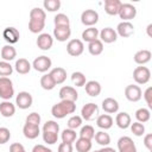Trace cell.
Here are the masks:
<instances>
[{
	"label": "cell",
	"mask_w": 152,
	"mask_h": 152,
	"mask_svg": "<svg viewBox=\"0 0 152 152\" xmlns=\"http://www.w3.org/2000/svg\"><path fill=\"white\" fill-rule=\"evenodd\" d=\"M59 99L62 101H71V102H76V100L78 99V93L76 91V89L74 87L70 86H64L59 89Z\"/></svg>",
	"instance_id": "9c48e42d"
},
{
	"label": "cell",
	"mask_w": 152,
	"mask_h": 152,
	"mask_svg": "<svg viewBox=\"0 0 152 152\" xmlns=\"http://www.w3.org/2000/svg\"><path fill=\"white\" fill-rule=\"evenodd\" d=\"M1 57L5 62H11L17 57V50L14 49L13 45L7 44L1 49Z\"/></svg>",
	"instance_id": "83f0119b"
},
{
	"label": "cell",
	"mask_w": 152,
	"mask_h": 152,
	"mask_svg": "<svg viewBox=\"0 0 152 152\" xmlns=\"http://www.w3.org/2000/svg\"><path fill=\"white\" fill-rule=\"evenodd\" d=\"M102 109L108 114L116 113L119 110V102L113 97H107L102 101Z\"/></svg>",
	"instance_id": "44dd1931"
},
{
	"label": "cell",
	"mask_w": 152,
	"mask_h": 152,
	"mask_svg": "<svg viewBox=\"0 0 152 152\" xmlns=\"http://www.w3.org/2000/svg\"><path fill=\"white\" fill-rule=\"evenodd\" d=\"M131 131H132V133L134 134V135H137V137H141V135H144V133H145V126L142 125V124H140V122H133V124H131Z\"/></svg>",
	"instance_id": "f6af8a7d"
},
{
	"label": "cell",
	"mask_w": 152,
	"mask_h": 152,
	"mask_svg": "<svg viewBox=\"0 0 152 152\" xmlns=\"http://www.w3.org/2000/svg\"><path fill=\"white\" fill-rule=\"evenodd\" d=\"M151 118V113L147 108H139L137 112H135V119L138 120V122L140 124H144V122H147Z\"/></svg>",
	"instance_id": "e575fe53"
},
{
	"label": "cell",
	"mask_w": 152,
	"mask_h": 152,
	"mask_svg": "<svg viewBox=\"0 0 152 152\" xmlns=\"http://www.w3.org/2000/svg\"><path fill=\"white\" fill-rule=\"evenodd\" d=\"M71 81H72L74 86H76V87H84V84H86V76L81 71H75V72L71 74Z\"/></svg>",
	"instance_id": "8d00e7d4"
},
{
	"label": "cell",
	"mask_w": 152,
	"mask_h": 152,
	"mask_svg": "<svg viewBox=\"0 0 152 152\" xmlns=\"http://www.w3.org/2000/svg\"><path fill=\"white\" fill-rule=\"evenodd\" d=\"M52 65V61L48 56H39L34 58L32 63V68L38 72H46Z\"/></svg>",
	"instance_id": "8992f818"
},
{
	"label": "cell",
	"mask_w": 152,
	"mask_h": 152,
	"mask_svg": "<svg viewBox=\"0 0 152 152\" xmlns=\"http://www.w3.org/2000/svg\"><path fill=\"white\" fill-rule=\"evenodd\" d=\"M49 74L51 75L56 84H62L66 80V70L64 68H61V66L53 68Z\"/></svg>",
	"instance_id": "603a6c76"
},
{
	"label": "cell",
	"mask_w": 152,
	"mask_h": 152,
	"mask_svg": "<svg viewBox=\"0 0 152 152\" xmlns=\"http://www.w3.org/2000/svg\"><path fill=\"white\" fill-rule=\"evenodd\" d=\"M93 152H100V150H96V151H93Z\"/></svg>",
	"instance_id": "9f6ffc18"
},
{
	"label": "cell",
	"mask_w": 152,
	"mask_h": 152,
	"mask_svg": "<svg viewBox=\"0 0 152 152\" xmlns=\"http://www.w3.org/2000/svg\"><path fill=\"white\" fill-rule=\"evenodd\" d=\"M55 26H70V19L64 13H58L53 18Z\"/></svg>",
	"instance_id": "74e56055"
},
{
	"label": "cell",
	"mask_w": 152,
	"mask_h": 152,
	"mask_svg": "<svg viewBox=\"0 0 152 152\" xmlns=\"http://www.w3.org/2000/svg\"><path fill=\"white\" fill-rule=\"evenodd\" d=\"M95 135V131H94V127L90 126V125H86L81 128L80 131V138H84V139H88V140H91Z\"/></svg>",
	"instance_id": "f35d334b"
},
{
	"label": "cell",
	"mask_w": 152,
	"mask_h": 152,
	"mask_svg": "<svg viewBox=\"0 0 152 152\" xmlns=\"http://www.w3.org/2000/svg\"><path fill=\"white\" fill-rule=\"evenodd\" d=\"M115 122H116L118 127L121 128V129L128 128V127L131 126V124H132V122H131V116H129V114L126 113V112H120V113H118V114H116V118H115Z\"/></svg>",
	"instance_id": "d4e9b609"
},
{
	"label": "cell",
	"mask_w": 152,
	"mask_h": 152,
	"mask_svg": "<svg viewBox=\"0 0 152 152\" xmlns=\"http://www.w3.org/2000/svg\"><path fill=\"white\" fill-rule=\"evenodd\" d=\"M75 147H76V151L77 152H89L91 150V140H88V139H84V138H78L75 140Z\"/></svg>",
	"instance_id": "4dcf8cb0"
},
{
	"label": "cell",
	"mask_w": 152,
	"mask_h": 152,
	"mask_svg": "<svg viewBox=\"0 0 152 152\" xmlns=\"http://www.w3.org/2000/svg\"><path fill=\"white\" fill-rule=\"evenodd\" d=\"M10 139H11L10 129L6 128V127H0V145H4L6 142H8Z\"/></svg>",
	"instance_id": "bcb514c9"
},
{
	"label": "cell",
	"mask_w": 152,
	"mask_h": 152,
	"mask_svg": "<svg viewBox=\"0 0 152 152\" xmlns=\"http://www.w3.org/2000/svg\"><path fill=\"white\" fill-rule=\"evenodd\" d=\"M72 144L68 142H61L58 145V152H72Z\"/></svg>",
	"instance_id": "681fc988"
},
{
	"label": "cell",
	"mask_w": 152,
	"mask_h": 152,
	"mask_svg": "<svg viewBox=\"0 0 152 152\" xmlns=\"http://www.w3.org/2000/svg\"><path fill=\"white\" fill-rule=\"evenodd\" d=\"M14 95V88L11 78L0 77V97L5 101H8Z\"/></svg>",
	"instance_id": "3957f363"
},
{
	"label": "cell",
	"mask_w": 152,
	"mask_h": 152,
	"mask_svg": "<svg viewBox=\"0 0 152 152\" xmlns=\"http://www.w3.org/2000/svg\"><path fill=\"white\" fill-rule=\"evenodd\" d=\"M23 133H24V137L27 139H36L40 133V128L37 125L25 122V125L23 127Z\"/></svg>",
	"instance_id": "ffe728a7"
},
{
	"label": "cell",
	"mask_w": 152,
	"mask_h": 152,
	"mask_svg": "<svg viewBox=\"0 0 152 152\" xmlns=\"http://www.w3.org/2000/svg\"><path fill=\"white\" fill-rule=\"evenodd\" d=\"M118 150L119 152H138L134 141L127 135L121 137L118 140Z\"/></svg>",
	"instance_id": "8fae6325"
},
{
	"label": "cell",
	"mask_w": 152,
	"mask_h": 152,
	"mask_svg": "<svg viewBox=\"0 0 152 152\" xmlns=\"http://www.w3.org/2000/svg\"><path fill=\"white\" fill-rule=\"evenodd\" d=\"M84 51V45L83 42L81 39H71L66 44V52L72 56V57H77L81 56Z\"/></svg>",
	"instance_id": "5b68a950"
},
{
	"label": "cell",
	"mask_w": 152,
	"mask_h": 152,
	"mask_svg": "<svg viewBox=\"0 0 152 152\" xmlns=\"http://www.w3.org/2000/svg\"><path fill=\"white\" fill-rule=\"evenodd\" d=\"M43 132H53V133H58L59 132V125L53 121V120H48L44 126H43Z\"/></svg>",
	"instance_id": "b9f144b4"
},
{
	"label": "cell",
	"mask_w": 152,
	"mask_h": 152,
	"mask_svg": "<svg viewBox=\"0 0 152 152\" xmlns=\"http://www.w3.org/2000/svg\"><path fill=\"white\" fill-rule=\"evenodd\" d=\"M100 152H116L114 148H112V147H109V146H104V147H102L101 150H100Z\"/></svg>",
	"instance_id": "db71d44e"
},
{
	"label": "cell",
	"mask_w": 152,
	"mask_h": 152,
	"mask_svg": "<svg viewBox=\"0 0 152 152\" xmlns=\"http://www.w3.org/2000/svg\"><path fill=\"white\" fill-rule=\"evenodd\" d=\"M88 51L93 56H99L103 51V43L100 39H95L90 43H88Z\"/></svg>",
	"instance_id": "f546056e"
},
{
	"label": "cell",
	"mask_w": 152,
	"mask_h": 152,
	"mask_svg": "<svg viewBox=\"0 0 152 152\" xmlns=\"http://www.w3.org/2000/svg\"><path fill=\"white\" fill-rule=\"evenodd\" d=\"M144 145H145V147L148 151L152 150V134L151 133H148V134L145 135V138H144Z\"/></svg>",
	"instance_id": "816d5d0a"
},
{
	"label": "cell",
	"mask_w": 152,
	"mask_h": 152,
	"mask_svg": "<svg viewBox=\"0 0 152 152\" xmlns=\"http://www.w3.org/2000/svg\"><path fill=\"white\" fill-rule=\"evenodd\" d=\"M43 6L49 12H56L61 7V1L59 0H45L43 2Z\"/></svg>",
	"instance_id": "60d3db41"
},
{
	"label": "cell",
	"mask_w": 152,
	"mask_h": 152,
	"mask_svg": "<svg viewBox=\"0 0 152 152\" xmlns=\"http://www.w3.org/2000/svg\"><path fill=\"white\" fill-rule=\"evenodd\" d=\"M151 57H152L151 51L144 49V50H139V51H137L133 58H134V62H135L137 64H139V65H144V64H146V63H148V62L151 61Z\"/></svg>",
	"instance_id": "7402d4cb"
},
{
	"label": "cell",
	"mask_w": 152,
	"mask_h": 152,
	"mask_svg": "<svg viewBox=\"0 0 152 152\" xmlns=\"http://www.w3.org/2000/svg\"><path fill=\"white\" fill-rule=\"evenodd\" d=\"M99 21V13L95 10H86L81 14V23L86 26L93 27Z\"/></svg>",
	"instance_id": "ba28073f"
},
{
	"label": "cell",
	"mask_w": 152,
	"mask_h": 152,
	"mask_svg": "<svg viewBox=\"0 0 152 152\" xmlns=\"http://www.w3.org/2000/svg\"><path fill=\"white\" fill-rule=\"evenodd\" d=\"M151 78V71L146 66H137L133 71V80L138 84H146Z\"/></svg>",
	"instance_id": "277c9868"
},
{
	"label": "cell",
	"mask_w": 152,
	"mask_h": 152,
	"mask_svg": "<svg viewBox=\"0 0 152 152\" xmlns=\"http://www.w3.org/2000/svg\"><path fill=\"white\" fill-rule=\"evenodd\" d=\"M25 122L26 124H32V125L39 126V124H40V115L38 113L33 112V113H31V114H28L26 116V121Z\"/></svg>",
	"instance_id": "7dc6e473"
},
{
	"label": "cell",
	"mask_w": 152,
	"mask_h": 152,
	"mask_svg": "<svg viewBox=\"0 0 152 152\" xmlns=\"http://www.w3.org/2000/svg\"><path fill=\"white\" fill-rule=\"evenodd\" d=\"M99 36H100V40L102 43H106V44H110V43H114L116 39H118V34L115 32L114 28L112 27H104L102 28L100 32H99Z\"/></svg>",
	"instance_id": "2e32d148"
},
{
	"label": "cell",
	"mask_w": 152,
	"mask_h": 152,
	"mask_svg": "<svg viewBox=\"0 0 152 152\" xmlns=\"http://www.w3.org/2000/svg\"><path fill=\"white\" fill-rule=\"evenodd\" d=\"M96 125L102 129H109L113 126V118L109 114H101L96 119Z\"/></svg>",
	"instance_id": "f1b7e54d"
},
{
	"label": "cell",
	"mask_w": 152,
	"mask_h": 152,
	"mask_svg": "<svg viewBox=\"0 0 152 152\" xmlns=\"http://www.w3.org/2000/svg\"><path fill=\"white\" fill-rule=\"evenodd\" d=\"M97 37H99V30L96 27H94V26L93 27H88L82 32V39L84 42H88V43L97 39Z\"/></svg>",
	"instance_id": "1f68e13d"
},
{
	"label": "cell",
	"mask_w": 152,
	"mask_h": 152,
	"mask_svg": "<svg viewBox=\"0 0 152 152\" xmlns=\"http://www.w3.org/2000/svg\"><path fill=\"white\" fill-rule=\"evenodd\" d=\"M115 32L122 38H128L134 33V26L131 21H121L118 24Z\"/></svg>",
	"instance_id": "5bb4252c"
},
{
	"label": "cell",
	"mask_w": 152,
	"mask_h": 152,
	"mask_svg": "<svg viewBox=\"0 0 152 152\" xmlns=\"http://www.w3.org/2000/svg\"><path fill=\"white\" fill-rule=\"evenodd\" d=\"M46 13L44 10L39 7H34L30 11V21H28V30L32 33H40L45 26Z\"/></svg>",
	"instance_id": "6da1fadb"
},
{
	"label": "cell",
	"mask_w": 152,
	"mask_h": 152,
	"mask_svg": "<svg viewBox=\"0 0 152 152\" xmlns=\"http://www.w3.org/2000/svg\"><path fill=\"white\" fill-rule=\"evenodd\" d=\"M32 65L31 63L26 59V58H19L17 62H15V65H14V69L18 74H21V75H26L30 72Z\"/></svg>",
	"instance_id": "484cf974"
},
{
	"label": "cell",
	"mask_w": 152,
	"mask_h": 152,
	"mask_svg": "<svg viewBox=\"0 0 152 152\" xmlns=\"http://www.w3.org/2000/svg\"><path fill=\"white\" fill-rule=\"evenodd\" d=\"M151 28H152V24H150V25L147 26V34H148L150 37H152V33H151Z\"/></svg>",
	"instance_id": "11a10c76"
},
{
	"label": "cell",
	"mask_w": 152,
	"mask_h": 152,
	"mask_svg": "<svg viewBox=\"0 0 152 152\" xmlns=\"http://www.w3.org/2000/svg\"><path fill=\"white\" fill-rule=\"evenodd\" d=\"M33 97L28 91H20L15 97V104L20 109H27L32 106Z\"/></svg>",
	"instance_id": "7c38bea8"
},
{
	"label": "cell",
	"mask_w": 152,
	"mask_h": 152,
	"mask_svg": "<svg viewBox=\"0 0 152 152\" xmlns=\"http://www.w3.org/2000/svg\"><path fill=\"white\" fill-rule=\"evenodd\" d=\"M94 138H95V141H96L99 145H101L102 147L108 146V145L110 144V137H109V134L106 133V132H103V131L96 132L95 135H94Z\"/></svg>",
	"instance_id": "d6a6232c"
},
{
	"label": "cell",
	"mask_w": 152,
	"mask_h": 152,
	"mask_svg": "<svg viewBox=\"0 0 152 152\" xmlns=\"http://www.w3.org/2000/svg\"><path fill=\"white\" fill-rule=\"evenodd\" d=\"M137 15V8L131 4H122L121 8L119 11V17L122 19V21H129L131 19H134Z\"/></svg>",
	"instance_id": "4fadbf2b"
},
{
	"label": "cell",
	"mask_w": 152,
	"mask_h": 152,
	"mask_svg": "<svg viewBox=\"0 0 152 152\" xmlns=\"http://www.w3.org/2000/svg\"><path fill=\"white\" fill-rule=\"evenodd\" d=\"M76 110V104L75 102L71 101H62L53 104L51 108V114L56 118V119H63L69 114L75 113Z\"/></svg>",
	"instance_id": "7a4b0ae2"
},
{
	"label": "cell",
	"mask_w": 152,
	"mask_h": 152,
	"mask_svg": "<svg viewBox=\"0 0 152 152\" xmlns=\"http://www.w3.org/2000/svg\"><path fill=\"white\" fill-rule=\"evenodd\" d=\"M97 114H99V107H97V104H95L93 102L84 104L81 109V118L84 119L86 121L94 120Z\"/></svg>",
	"instance_id": "52a82bcc"
},
{
	"label": "cell",
	"mask_w": 152,
	"mask_h": 152,
	"mask_svg": "<svg viewBox=\"0 0 152 152\" xmlns=\"http://www.w3.org/2000/svg\"><path fill=\"white\" fill-rule=\"evenodd\" d=\"M84 88H86V93H87L89 96H91V97L99 96L100 93H101V84H100L97 81H94V80L86 82Z\"/></svg>",
	"instance_id": "cb8c5ba5"
},
{
	"label": "cell",
	"mask_w": 152,
	"mask_h": 152,
	"mask_svg": "<svg viewBox=\"0 0 152 152\" xmlns=\"http://www.w3.org/2000/svg\"><path fill=\"white\" fill-rule=\"evenodd\" d=\"M15 113V106L11 101H2L0 103V114L4 118H11Z\"/></svg>",
	"instance_id": "4316f807"
},
{
	"label": "cell",
	"mask_w": 152,
	"mask_h": 152,
	"mask_svg": "<svg viewBox=\"0 0 152 152\" xmlns=\"http://www.w3.org/2000/svg\"><path fill=\"white\" fill-rule=\"evenodd\" d=\"M121 5H122V2L120 0H106L104 1V11L109 15H116V14H119Z\"/></svg>",
	"instance_id": "d6986e66"
},
{
	"label": "cell",
	"mask_w": 152,
	"mask_h": 152,
	"mask_svg": "<svg viewBox=\"0 0 152 152\" xmlns=\"http://www.w3.org/2000/svg\"><path fill=\"white\" fill-rule=\"evenodd\" d=\"M40 86L45 90H52L56 87V83H55V81L50 74H45L40 77Z\"/></svg>",
	"instance_id": "836d02e7"
},
{
	"label": "cell",
	"mask_w": 152,
	"mask_h": 152,
	"mask_svg": "<svg viewBox=\"0 0 152 152\" xmlns=\"http://www.w3.org/2000/svg\"><path fill=\"white\" fill-rule=\"evenodd\" d=\"M13 72V66L10 64V62H0V77H7L11 76Z\"/></svg>",
	"instance_id": "ab89813d"
},
{
	"label": "cell",
	"mask_w": 152,
	"mask_h": 152,
	"mask_svg": "<svg viewBox=\"0 0 152 152\" xmlns=\"http://www.w3.org/2000/svg\"><path fill=\"white\" fill-rule=\"evenodd\" d=\"M125 96L131 102H138L141 99V96H142V91H141L139 86H137V84H128L125 88Z\"/></svg>",
	"instance_id": "30bf717a"
},
{
	"label": "cell",
	"mask_w": 152,
	"mask_h": 152,
	"mask_svg": "<svg viewBox=\"0 0 152 152\" xmlns=\"http://www.w3.org/2000/svg\"><path fill=\"white\" fill-rule=\"evenodd\" d=\"M32 152H52V150L49 148V147H46V146H44V145H40L39 144V145L33 146Z\"/></svg>",
	"instance_id": "f5cc1de1"
},
{
	"label": "cell",
	"mask_w": 152,
	"mask_h": 152,
	"mask_svg": "<svg viewBox=\"0 0 152 152\" xmlns=\"http://www.w3.org/2000/svg\"><path fill=\"white\" fill-rule=\"evenodd\" d=\"M2 37H4V39H5L10 45H12V44L18 43V40H19V38H20V33H19V31H18L15 27L8 26V27H6V28L2 31Z\"/></svg>",
	"instance_id": "9a60e30c"
},
{
	"label": "cell",
	"mask_w": 152,
	"mask_h": 152,
	"mask_svg": "<svg viewBox=\"0 0 152 152\" xmlns=\"http://www.w3.org/2000/svg\"><path fill=\"white\" fill-rule=\"evenodd\" d=\"M37 46L40 49V50H50L53 45V38L51 37V34L49 33H40L37 38Z\"/></svg>",
	"instance_id": "e0dca14e"
},
{
	"label": "cell",
	"mask_w": 152,
	"mask_h": 152,
	"mask_svg": "<svg viewBox=\"0 0 152 152\" xmlns=\"http://www.w3.org/2000/svg\"><path fill=\"white\" fill-rule=\"evenodd\" d=\"M25 152H26V151H25Z\"/></svg>",
	"instance_id": "6f0895ef"
},
{
	"label": "cell",
	"mask_w": 152,
	"mask_h": 152,
	"mask_svg": "<svg viewBox=\"0 0 152 152\" xmlns=\"http://www.w3.org/2000/svg\"><path fill=\"white\" fill-rule=\"evenodd\" d=\"M71 36L70 26H55L53 28V37L58 42H65Z\"/></svg>",
	"instance_id": "ac0fdd59"
},
{
	"label": "cell",
	"mask_w": 152,
	"mask_h": 152,
	"mask_svg": "<svg viewBox=\"0 0 152 152\" xmlns=\"http://www.w3.org/2000/svg\"><path fill=\"white\" fill-rule=\"evenodd\" d=\"M68 128L70 129H76L82 125V118L80 115H72L71 118H69L68 120Z\"/></svg>",
	"instance_id": "ee69618b"
},
{
	"label": "cell",
	"mask_w": 152,
	"mask_h": 152,
	"mask_svg": "<svg viewBox=\"0 0 152 152\" xmlns=\"http://www.w3.org/2000/svg\"><path fill=\"white\" fill-rule=\"evenodd\" d=\"M43 140L44 142L49 144V145H53L57 142L58 140V133H53V132H43Z\"/></svg>",
	"instance_id": "7bdbcfd3"
},
{
	"label": "cell",
	"mask_w": 152,
	"mask_h": 152,
	"mask_svg": "<svg viewBox=\"0 0 152 152\" xmlns=\"http://www.w3.org/2000/svg\"><path fill=\"white\" fill-rule=\"evenodd\" d=\"M62 141L63 142H68V144H72L76 140V132L75 129H70V128H65L62 132Z\"/></svg>",
	"instance_id": "d590c367"
},
{
	"label": "cell",
	"mask_w": 152,
	"mask_h": 152,
	"mask_svg": "<svg viewBox=\"0 0 152 152\" xmlns=\"http://www.w3.org/2000/svg\"><path fill=\"white\" fill-rule=\"evenodd\" d=\"M10 152H25V148L20 142H14L10 146Z\"/></svg>",
	"instance_id": "f907efd6"
},
{
	"label": "cell",
	"mask_w": 152,
	"mask_h": 152,
	"mask_svg": "<svg viewBox=\"0 0 152 152\" xmlns=\"http://www.w3.org/2000/svg\"><path fill=\"white\" fill-rule=\"evenodd\" d=\"M144 99H145L147 106H148L150 108H152V88H151V87H148V88L144 91Z\"/></svg>",
	"instance_id": "c3c4849f"
}]
</instances>
